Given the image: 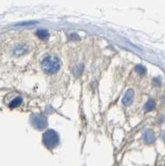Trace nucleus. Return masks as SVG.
<instances>
[{"instance_id": "1", "label": "nucleus", "mask_w": 165, "mask_h": 166, "mask_svg": "<svg viewBox=\"0 0 165 166\" xmlns=\"http://www.w3.org/2000/svg\"><path fill=\"white\" fill-rule=\"evenodd\" d=\"M61 63L59 59L54 57H48L42 62V67L47 73L53 74L60 69Z\"/></svg>"}, {"instance_id": "2", "label": "nucleus", "mask_w": 165, "mask_h": 166, "mask_svg": "<svg viewBox=\"0 0 165 166\" xmlns=\"http://www.w3.org/2000/svg\"><path fill=\"white\" fill-rule=\"evenodd\" d=\"M43 141L44 145L47 148L54 149L59 144V136L58 134L53 130H48L43 135Z\"/></svg>"}, {"instance_id": "3", "label": "nucleus", "mask_w": 165, "mask_h": 166, "mask_svg": "<svg viewBox=\"0 0 165 166\" xmlns=\"http://www.w3.org/2000/svg\"><path fill=\"white\" fill-rule=\"evenodd\" d=\"M31 121H32L33 127L37 130H43L48 125L47 118L41 115H33L32 116Z\"/></svg>"}, {"instance_id": "4", "label": "nucleus", "mask_w": 165, "mask_h": 166, "mask_svg": "<svg viewBox=\"0 0 165 166\" xmlns=\"http://www.w3.org/2000/svg\"><path fill=\"white\" fill-rule=\"evenodd\" d=\"M134 99V91L133 90H128L127 92L125 93V95L124 96V99H123V103L126 105H130L132 103Z\"/></svg>"}, {"instance_id": "5", "label": "nucleus", "mask_w": 165, "mask_h": 166, "mask_svg": "<svg viewBox=\"0 0 165 166\" xmlns=\"http://www.w3.org/2000/svg\"><path fill=\"white\" fill-rule=\"evenodd\" d=\"M143 139H144V141H145L147 144H152L153 142H154L155 137H154V135H153V131H145L144 136H143Z\"/></svg>"}, {"instance_id": "6", "label": "nucleus", "mask_w": 165, "mask_h": 166, "mask_svg": "<svg viewBox=\"0 0 165 166\" xmlns=\"http://www.w3.org/2000/svg\"><path fill=\"white\" fill-rule=\"evenodd\" d=\"M37 37H38L39 38H41V39L43 40L48 39V38H49V33H48V31L43 30V29L37 31Z\"/></svg>"}, {"instance_id": "7", "label": "nucleus", "mask_w": 165, "mask_h": 166, "mask_svg": "<svg viewBox=\"0 0 165 166\" xmlns=\"http://www.w3.org/2000/svg\"><path fill=\"white\" fill-rule=\"evenodd\" d=\"M22 99L21 97H17L13 100L11 103H10V106L11 107H17L18 105H20L22 104Z\"/></svg>"}, {"instance_id": "8", "label": "nucleus", "mask_w": 165, "mask_h": 166, "mask_svg": "<svg viewBox=\"0 0 165 166\" xmlns=\"http://www.w3.org/2000/svg\"><path fill=\"white\" fill-rule=\"evenodd\" d=\"M154 107H155V103L153 100H149L145 105V109L147 110H152L153 109H154Z\"/></svg>"}, {"instance_id": "9", "label": "nucleus", "mask_w": 165, "mask_h": 166, "mask_svg": "<svg viewBox=\"0 0 165 166\" xmlns=\"http://www.w3.org/2000/svg\"><path fill=\"white\" fill-rule=\"evenodd\" d=\"M135 71L139 73V75H143L145 74L146 72V69L145 67L142 65H138L136 67H135Z\"/></svg>"}]
</instances>
